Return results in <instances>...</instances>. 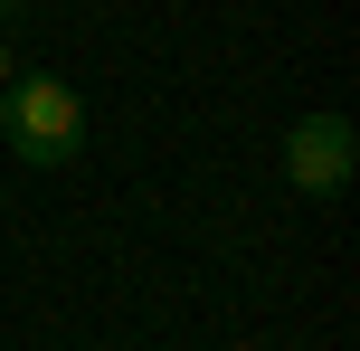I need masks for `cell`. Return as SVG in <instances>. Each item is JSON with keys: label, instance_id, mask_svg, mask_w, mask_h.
<instances>
[{"label": "cell", "instance_id": "obj_3", "mask_svg": "<svg viewBox=\"0 0 360 351\" xmlns=\"http://www.w3.org/2000/svg\"><path fill=\"white\" fill-rule=\"evenodd\" d=\"M10 76H19V57H10V38H0V86H10Z\"/></svg>", "mask_w": 360, "mask_h": 351}, {"label": "cell", "instance_id": "obj_2", "mask_svg": "<svg viewBox=\"0 0 360 351\" xmlns=\"http://www.w3.org/2000/svg\"><path fill=\"white\" fill-rule=\"evenodd\" d=\"M285 171H294V190H304V200H342L351 171H360L351 114H304V124L285 133Z\"/></svg>", "mask_w": 360, "mask_h": 351}, {"label": "cell", "instance_id": "obj_4", "mask_svg": "<svg viewBox=\"0 0 360 351\" xmlns=\"http://www.w3.org/2000/svg\"><path fill=\"white\" fill-rule=\"evenodd\" d=\"M10 19H19V0H0V29H10Z\"/></svg>", "mask_w": 360, "mask_h": 351}, {"label": "cell", "instance_id": "obj_1", "mask_svg": "<svg viewBox=\"0 0 360 351\" xmlns=\"http://www.w3.org/2000/svg\"><path fill=\"white\" fill-rule=\"evenodd\" d=\"M0 124H10L19 162H38V171H67L76 143H86V105H76V86H57V76H10V86H0Z\"/></svg>", "mask_w": 360, "mask_h": 351}]
</instances>
